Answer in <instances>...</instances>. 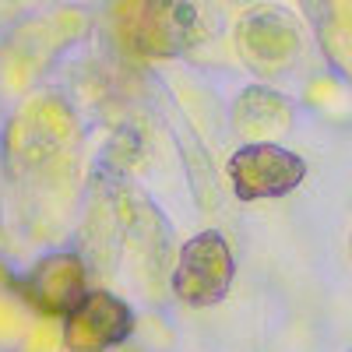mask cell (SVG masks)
Instances as JSON below:
<instances>
[{
    "instance_id": "obj_1",
    "label": "cell",
    "mask_w": 352,
    "mask_h": 352,
    "mask_svg": "<svg viewBox=\"0 0 352 352\" xmlns=\"http://www.w3.org/2000/svg\"><path fill=\"white\" fill-rule=\"evenodd\" d=\"M124 36L141 53L173 56L197 43L201 18L190 0H131L124 11Z\"/></svg>"
},
{
    "instance_id": "obj_2",
    "label": "cell",
    "mask_w": 352,
    "mask_h": 352,
    "mask_svg": "<svg viewBox=\"0 0 352 352\" xmlns=\"http://www.w3.org/2000/svg\"><path fill=\"white\" fill-rule=\"evenodd\" d=\"M307 176V162L292 155L278 144L254 141L229 159V180L232 190L243 201H261V197H282L296 190Z\"/></svg>"
},
{
    "instance_id": "obj_3",
    "label": "cell",
    "mask_w": 352,
    "mask_h": 352,
    "mask_svg": "<svg viewBox=\"0 0 352 352\" xmlns=\"http://www.w3.org/2000/svg\"><path fill=\"white\" fill-rule=\"evenodd\" d=\"M232 282V254L219 232H201L194 236L176 261L173 292L190 307L219 303Z\"/></svg>"
},
{
    "instance_id": "obj_4",
    "label": "cell",
    "mask_w": 352,
    "mask_h": 352,
    "mask_svg": "<svg viewBox=\"0 0 352 352\" xmlns=\"http://www.w3.org/2000/svg\"><path fill=\"white\" fill-rule=\"evenodd\" d=\"M131 335V310L109 292H88L67 314L64 342L71 352H106Z\"/></svg>"
},
{
    "instance_id": "obj_5",
    "label": "cell",
    "mask_w": 352,
    "mask_h": 352,
    "mask_svg": "<svg viewBox=\"0 0 352 352\" xmlns=\"http://www.w3.org/2000/svg\"><path fill=\"white\" fill-rule=\"evenodd\" d=\"M25 292L39 310L46 314H71L78 307V300L85 296V272L81 261L71 254H56L46 257L43 264H36L32 275L25 278Z\"/></svg>"
}]
</instances>
